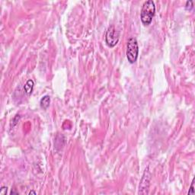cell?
<instances>
[{"label": "cell", "mask_w": 195, "mask_h": 195, "mask_svg": "<svg viewBox=\"0 0 195 195\" xmlns=\"http://www.w3.org/2000/svg\"><path fill=\"white\" fill-rule=\"evenodd\" d=\"M139 55V46L136 38L131 37L128 40L127 49V58L130 63H136Z\"/></svg>", "instance_id": "cell-2"}, {"label": "cell", "mask_w": 195, "mask_h": 195, "mask_svg": "<svg viewBox=\"0 0 195 195\" xmlns=\"http://www.w3.org/2000/svg\"><path fill=\"white\" fill-rule=\"evenodd\" d=\"M149 176H150V175H149L148 169L146 170L144 174H143V176H142L140 185H139V194L142 193V190H145V194L148 193V188H149V179H150V177Z\"/></svg>", "instance_id": "cell-4"}, {"label": "cell", "mask_w": 195, "mask_h": 195, "mask_svg": "<svg viewBox=\"0 0 195 195\" xmlns=\"http://www.w3.org/2000/svg\"><path fill=\"white\" fill-rule=\"evenodd\" d=\"M120 38V34L114 26H110L108 29L105 35V42L110 47H114L117 44Z\"/></svg>", "instance_id": "cell-3"}, {"label": "cell", "mask_w": 195, "mask_h": 195, "mask_svg": "<svg viewBox=\"0 0 195 195\" xmlns=\"http://www.w3.org/2000/svg\"><path fill=\"white\" fill-rule=\"evenodd\" d=\"M36 194V192H34V191H31V192H30V194Z\"/></svg>", "instance_id": "cell-10"}, {"label": "cell", "mask_w": 195, "mask_h": 195, "mask_svg": "<svg viewBox=\"0 0 195 195\" xmlns=\"http://www.w3.org/2000/svg\"><path fill=\"white\" fill-rule=\"evenodd\" d=\"M194 194V181H193L191 184V186L190 191H189L188 192V194Z\"/></svg>", "instance_id": "cell-9"}, {"label": "cell", "mask_w": 195, "mask_h": 195, "mask_svg": "<svg viewBox=\"0 0 195 195\" xmlns=\"http://www.w3.org/2000/svg\"><path fill=\"white\" fill-rule=\"evenodd\" d=\"M50 99L49 95H45L41 99V102H40V104H41V107L43 109L46 110L47 109V108L50 106Z\"/></svg>", "instance_id": "cell-5"}, {"label": "cell", "mask_w": 195, "mask_h": 195, "mask_svg": "<svg viewBox=\"0 0 195 195\" xmlns=\"http://www.w3.org/2000/svg\"><path fill=\"white\" fill-rule=\"evenodd\" d=\"M7 189L8 188H7L6 187H2V188H1V191H0V194H2V195L6 194Z\"/></svg>", "instance_id": "cell-8"}, {"label": "cell", "mask_w": 195, "mask_h": 195, "mask_svg": "<svg viewBox=\"0 0 195 195\" xmlns=\"http://www.w3.org/2000/svg\"><path fill=\"white\" fill-rule=\"evenodd\" d=\"M156 12V5L153 1L149 0L143 3L140 13L141 22L145 26L151 24Z\"/></svg>", "instance_id": "cell-1"}, {"label": "cell", "mask_w": 195, "mask_h": 195, "mask_svg": "<svg viewBox=\"0 0 195 195\" xmlns=\"http://www.w3.org/2000/svg\"><path fill=\"white\" fill-rule=\"evenodd\" d=\"M34 82H33L32 80L31 79L27 80V82H26L25 85H24V91H25V92L27 94V95H31V94L32 93L33 88H34Z\"/></svg>", "instance_id": "cell-6"}, {"label": "cell", "mask_w": 195, "mask_h": 195, "mask_svg": "<svg viewBox=\"0 0 195 195\" xmlns=\"http://www.w3.org/2000/svg\"><path fill=\"white\" fill-rule=\"evenodd\" d=\"M185 9L188 11L191 10V9H193V2H192V1H188V2H186Z\"/></svg>", "instance_id": "cell-7"}]
</instances>
